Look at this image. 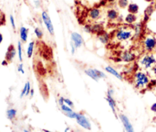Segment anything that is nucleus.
Returning a JSON list of instances; mask_svg holds the SVG:
<instances>
[{
    "label": "nucleus",
    "mask_w": 156,
    "mask_h": 132,
    "mask_svg": "<svg viewBox=\"0 0 156 132\" xmlns=\"http://www.w3.org/2000/svg\"><path fill=\"white\" fill-rule=\"evenodd\" d=\"M27 34L28 29L25 27H21L20 28V38L23 42H26L27 40Z\"/></svg>",
    "instance_id": "f3484780"
},
{
    "label": "nucleus",
    "mask_w": 156,
    "mask_h": 132,
    "mask_svg": "<svg viewBox=\"0 0 156 132\" xmlns=\"http://www.w3.org/2000/svg\"><path fill=\"white\" fill-rule=\"evenodd\" d=\"M42 19L43 21H44V23L45 26L47 28L48 32H49L51 35H54V25L52 24L51 19L50 18L49 15H48L46 11H43L42 12Z\"/></svg>",
    "instance_id": "0eeeda50"
},
{
    "label": "nucleus",
    "mask_w": 156,
    "mask_h": 132,
    "mask_svg": "<svg viewBox=\"0 0 156 132\" xmlns=\"http://www.w3.org/2000/svg\"><path fill=\"white\" fill-rule=\"evenodd\" d=\"M2 65H3V66H6L7 64H8V61H7L6 60H5V61H2Z\"/></svg>",
    "instance_id": "58836bf2"
},
{
    "label": "nucleus",
    "mask_w": 156,
    "mask_h": 132,
    "mask_svg": "<svg viewBox=\"0 0 156 132\" xmlns=\"http://www.w3.org/2000/svg\"><path fill=\"white\" fill-rule=\"evenodd\" d=\"M127 10L129 11V13L136 15V14L138 13L139 11L138 5L136 4V3H130L127 7Z\"/></svg>",
    "instance_id": "dca6fc26"
},
{
    "label": "nucleus",
    "mask_w": 156,
    "mask_h": 132,
    "mask_svg": "<svg viewBox=\"0 0 156 132\" xmlns=\"http://www.w3.org/2000/svg\"><path fill=\"white\" fill-rule=\"evenodd\" d=\"M64 103L66 104V105H68V106H69V107L73 106V102H72L69 99H64Z\"/></svg>",
    "instance_id": "c756f323"
},
{
    "label": "nucleus",
    "mask_w": 156,
    "mask_h": 132,
    "mask_svg": "<svg viewBox=\"0 0 156 132\" xmlns=\"http://www.w3.org/2000/svg\"><path fill=\"white\" fill-rule=\"evenodd\" d=\"M118 5L121 9H125L129 5V1L128 0H118Z\"/></svg>",
    "instance_id": "5701e85b"
},
{
    "label": "nucleus",
    "mask_w": 156,
    "mask_h": 132,
    "mask_svg": "<svg viewBox=\"0 0 156 132\" xmlns=\"http://www.w3.org/2000/svg\"><path fill=\"white\" fill-rule=\"evenodd\" d=\"M27 90V84L26 83V84L25 85V86H24V88H23L22 91H21V97H23L24 96H25V95H26Z\"/></svg>",
    "instance_id": "7c9ffc66"
},
{
    "label": "nucleus",
    "mask_w": 156,
    "mask_h": 132,
    "mask_svg": "<svg viewBox=\"0 0 156 132\" xmlns=\"http://www.w3.org/2000/svg\"><path fill=\"white\" fill-rule=\"evenodd\" d=\"M10 22H11V25L13 28V29H15V19H14V17L12 15H10Z\"/></svg>",
    "instance_id": "2f4dec72"
},
{
    "label": "nucleus",
    "mask_w": 156,
    "mask_h": 132,
    "mask_svg": "<svg viewBox=\"0 0 156 132\" xmlns=\"http://www.w3.org/2000/svg\"><path fill=\"white\" fill-rule=\"evenodd\" d=\"M121 59H122V61H125V62H131V61H134V59H135V54L129 51H126L122 54Z\"/></svg>",
    "instance_id": "9b49d317"
},
{
    "label": "nucleus",
    "mask_w": 156,
    "mask_h": 132,
    "mask_svg": "<svg viewBox=\"0 0 156 132\" xmlns=\"http://www.w3.org/2000/svg\"><path fill=\"white\" fill-rule=\"evenodd\" d=\"M59 104L61 105H62L63 104H65L64 103V98H62V97H60V99H59Z\"/></svg>",
    "instance_id": "e433bc0d"
},
{
    "label": "nucleus",
    "mask_w": 156,
    "mask_h": 132,
    "mask_svg": "<svg viewBox=\"0 0 156 132\" xmlns=\"http://www.w3.org/2000/svg\"><path fill=\"white\" fill-rule=\"evenodd\" d=\"M18 72H21V73L24 74L25 73V70H24V68H23V64H19L18 67Z\"/></svg>",
    "instance_id": "473e14b6"
},
{
    "label": "nucleus",
    "mask_w": 156,
    "mask_h": 132,
    "mask_svg": "<svg viewBox=\"0 0 156 132\" xmlns=\"http://www.w3.org/2000/svg\"><path fill=\"white\" fill-rule=\"evenodd\" d=\"M141 31H142V25L141 24H139V25H136V29H134V32H135V35L136 37H138L141 33Z\"/></svg>",
    "instance_id": "bb28decb"
},
{
    "label": "nucleus",
    "mask_w": 156,
    "mask_h": 132,
    "mask_svg": "<svg viewBox=\"0 0 156 132\" xmlns=\"http://www.w3.org/2000/svg\"><path fill=\"white\" fill-rule=\"evenodd\" d=\"M120 118H121V121L123 122V125L124 126L126 132H134L133 127L132 125V124L130 123L129 119L126 115H124V114H121Z\"/></svg>",
    "instance_id": "1a4fd4ad"
},
{
    "label": "nucleus",
    "mask_w": 156,
    "mask_h": 132,
    "mask_svg": "<svg viewBox=\"0 0 156 132\" xmlns=\"http://www.w3.org/2000/svg\"><path fill=\"white\" fill-rule=\"evenodd\" d=\"M133 36V33L132 30L121 28L116 33V39L119 41L129 40Z\"/></svg>",
    "instance_id": "20e7f679"
},
{
    "label": "nucleus",
    "mask_w": 156,
    "mask_h": 132,
    "mask_svg": "<svg viewBox=\"0 0 156 132\" xmlns=\"http://www.w3.org/2000/svg\"><path fill=\"white\" fill-rule=\"evenodd\" d=\"M156 65V54H145L139 61V66L145 70H150Z\"/></svg>",
    "instance_id": "f257e3e1"
},
{
    "label": "nucleus",
    "mask_w": 156,
    "mask_h": 132,
    "mask_svg": "<svg viewBox=\"0 0 156 132\" xmlns=\"http://www.w3.org/2000/svg\"><path fill=\"white\" fill-rule=\"evenodd\" d=\"M76 47H75V45H74V44L71 41V52H72V54H75V51H76Z\"/></svg>",
    "instance_id": "f704fd0d"
},
{
    "label": "nucleus",
    "mask_w": 156,
    "mask_h": 132,
    "mask_svg": "<svg viewBox=\"0 0 156 132\" xmlns=\"http://www.w3.org/2000/svg\"><path fill=\"white\" fill-rule=\"evenodd\" d=\"M99 40H100V42H102L103 44H106V43L108 42L109 40V36L107 34L103 33L101 34H100L99 36Z\"/></svg>",
    "instance_id": "aec40b11"
},
{
    "label": "nucleus",
    "mask_w": 156,
    "mask_h": 132,
    "mask_svg": "<svg viewBox=\"0 0 156 132\" xmlns=\"http://www.w3.org/2000/svg\"><path fill=\"white\" fill-rule=\"evenodd\" d=\"M2 40H3V37H2V34L0 33V44L2 42Z\"/></svg>",
    "instance_id": "ea45409f"
},
{
    "label": "nucleus",
    "mask_w": 156,
    "mask_h": 132,
    "mask_svg": "<svg viewBox=\"0 0 156 132\" xmlns=\"http://www.w3.org/2000/svg\"><path fill=\"white\" fill-rule=\"evenodd\" d=\"M34 33H35L36 36H37V38L38 39H41L43 38V32L40 28H36L35 29H34Z\"/></svg>",
    "instance_id": "a878e982"
},
{
    "label": "nucleus",
    "mask_w": 156,
    "mask_h": 132,
    "mask_svg": "<svg viewBox=\"0 0 156 132\" xmlns=\"http://www.w3.org/2000/svg\"><path fill=\"white\" fill-rule=\"evenodd\" d=\"M105 70L107 72V73H109L110 74H111L114 76H115L116 78H117L120 80H122L123 79V76H121V74H120L118 72L116 71V69H114L113 67H110V66H107V67H105Z\"/></svg>",
    "instance_id": "ddd939ff"
},
{
    "label": "nucleus",
    "mask_w": 156,
    "mask_h": 132,
    "mask_svg": "<svg viewBox=\"0 0 156 132\" xmlns=\"http://www.w3.org/2000/svg\"><path fill=\"white\" fill-rule=\"evenodd\" d=\"M2 14L0 12V25H1V22H2Z\"/></svg>",
    "instance_id": "a19ab883"
},
{
    "label": "nucleus",
    "mask_w": 156,
    "mask_h": 132,
    "mask_svg": "<svg viewBox=\"0 0 156 132\" xmlns=\"http://www.w3.org/2000/svg\"><path fill=\"white\" fill-rule=\"evenodd\" d=\"M65 114H66L67 117L70 118V119H76V114H77V113H76V112H74L73 111H72V112H68V113H66Z\"/></svg>",
    "instance_id": "c85d7f7f"
},
{
    "label": "nucleus",
    "mask_w": 156,
    "mask_h": 132,
    "mask_svg": "<svg viewBox=\"0 0 156 132\" xmlns=\"http://www.w3.org/2000/svg\"><path fill=\"white\" fill-rule=\"evenodd\" d=\"M71 40L72 42L73 43L76 48H79L82 47V45L83 44V38L81 36L80 34L77 33V32H72L71 34Z\"/></svg>",
    "instance_id": "6e6552de"
},
{
    "label": "nucleus",
    "mask_w": 156,
    "mask_h": 132,
    "mask_svg": "<svg viewBox=\"0 0 156 132\" xmlns=\"http://www.w3.org/2000/svg\"><path fill=\"white\" fill-rule=\"evenodd\" d=\"M153 6H154V9L156 10V2H155V4H154V5H153Z\"/></svg>",
    "instance_id": "c03bdc74"
},
{
    "label": "nucleus",
    "mask_w": 156,
    "mask_h": 132,
    "mask_svg": "<svg viewBox=\"0 0 156 132\" xmlns=\"http://www.w3.org/2000/svg\"><path fill=\"white\" fill-rule=\"evenodd\" d=\"M106 100L107 101V102L109 104L110 107L111 108L112 111L114 112V114L116 116V102L114 99H113L112 96H110V95H107V98H106Z\"/></svg>",
    "instance_id": "4468645a"
},
{
    "label": "nucleus",
    "mask_w": 156,
    "mask_h": 132,
    "mask_svg": "<svg viewBox=\"0 0 156 132\" xmlns=\"http://www.w3.org/2000/svg\"><path fill=\"white\" fill-rule=\"evenodd\" d=\"M150 77L146 73L143 71L137 72L134 76V84L136 89L142 90L149 84Z\"/></svg>",
    "instance_id": "f03ea898"
},
{
    "label": "nucleus",
    "mask_w": 156,
    "mask_h": 132,
    "mask_svg": "<svg viewBox=\"0 0 156 132\" xmlns=\"http://www.w3.org/2000/svg\"><path fill=\"white\" fill-rule=\"evenodd\" d=\"M16 55V51L13 45H10L8 48V51L6 52V54H5V60H6L8 62H10L14 59V57H15Z\"/></svg>",
    "instance_id": "9d476101"
},
{
    "label": "nucleus",
    "mask_w": 156,
    "mask_h": 132,
    "mask_svg": "<svg viewBox=\"0 0 156 132\" xmlns=\"http://www.w3.org/2000/svg\"><path fill=\"white\" fill-rule=\"evenodd\" d=\"M18 58H19V61H22L23 57H22V47H21V42L18 43Z\"/></svg>",
    "instance_id": "b1692460"
},
{
    "label": "nucleus",
    "mask_w": 156,
    "mask_h": 132,
    "mask_svg": "<svg viewBox=\"0 0 156 132\" xmlns=\"http://www.w3.org/2000/svg\"><path fill=\"white\" fill-rule=\"evenodd\" d=\"M27 92H26V95L25 96H27V95L30 94V92H31V83H30V82H27Z\"/></svg>",
    "instance_id": "72a5a7b5"
},
{
    "label": "nucleus",
    "mask_w": 156,
    "mask_h": 132,
    "mask_svg": "<svg viewBox=\"0 0 156 132\" xmlns=\"http://www.w3.org/2000/svg\"><path fill=\"white\" fill-rule=\"evenodd\" d=\"M24 132H30V131H27V130H25L24 131Z\"/></svg>",
    "instance_id": "49530a36"
},
{
    "label": "nucleus",
    "mask_w": 156,
    "mask_h": 132,
    "mask_svg": "<svg viewBox=\"0 0 156 132\" xmlns=\"http://www.w3.org/2000/svg\"><path fill=\"white\" fill-rule=\"evenodd\" d=\"M33 48H34V42H33V41H31V42L29 43L27 50V55L28 58H31V57H32V55H33Z\"/></svg>",
    "instance_id": "6ab92c4d"
},
{
    "label": "nucleus",
    "mask_w": 156,
    "mask_h": 132,
    "mask_svg": "<svg viewBox=\"0 0 156 132\" xmlns=\"http://www.w3.org/2000/svg\"><path fill=\"white\" fill-rule=\"evenodd\" d=\"M103 30V26L100 25H94V26H92V32H94V33H100L102 32Z\"/></svg>",
    "instance_id": "4be33fe9"
},
{
    "label": "nucleus",
    "mask_w": 156,
    "mask_h": 132,
    "mask_svg": "<svg viewBox=\"0 0 156 132\" xmlns=\"http://www.w3.org/2000/svg\"><path fill=\"white\" fill-rule=\"evenodd\" d=\"M136 19H137V18H136V15L129 13L127 16H126V18H125V22H126L127 24H133V23L136 21Z\"/></svg>",
    "instance_id": "a211bd4d"
},
{
    "label": "nucleus",
    "mask_w": 156,
    "mask_h": 132,
    "mask_svg": "<svg viewBox=\"0 0 156 132\" xmlns=\"http://www.w3.org/2000/svg\"><path fill=\"white\" fill-rule=\"evenodd\" d=\"M61 109H62V111L64 112L65 114L68 113V112H72V109L71 108L68 106L67 105H66V104H63L62 105H61Z\"/></svg>",
    "instance_id": "393cba45"
},
{
    "label": "nucleus",
    "mask_w": 156,
    "mask_h": 132,
    "mask_svg": "<svg viewBox=\"0 0 156 132\" xmlns=\"http://www.w3.org/2000/svg\"><path fill=\"white\" fill-rule=\"evenodd\" d=\"M88 17L92 20H97L100 17V11L98 9H92L88 12Z\"/></svg>",
    "instance_id": "f8f14e48"
},
{
    "label": "nucleus",
    "mask_w": 156,
    "mask_h": 132,
    "mask_svg": "<svg viewBox=\"0 0 156 132\" xmlns=\"http://www.w3.org/2000/svg\"><path fill=\"white\" fill-rule=\"evenodd\" d=\"M154 9H155L154 6H149L147 9H146V10H145V15H147L150 16L152 14L153 11H154Z\"/></svg>",
    "instance_id": "cd10ccee"
},
{
    "label": "nucleus",
    "mask_w": 156,
    "mask_h": 132,
    "mask_svg": "<svg viewBox=\"0 0 156 132\" xmlns=\"http://www.w3.org/2000/svg\"><path fill=\"white\" fill-rule=\"evenodd\" d=\"M33 93H34V92H33V90H31V92H30V94H31V96H33Z\"/></svg>",
    "instance_id": "79ce46f5"
},
{
    "label": "nucleus",
    "mask_w": 156,
    "mask_h": 132,
    "mask_svg": "<svg viewBox=\"0 0 156 132\" xmlns=\"http://www.w3.org/2000/svg\"><path fill=\"white\" fill-rule=\"evenodd\" d=\"M151 72H152V76H155V77H156V65L155 66V67H153L152 69H151Z\"/></svg>",
    "instance_id": "c9c22d12"
},
{
    "label": "nucleus",
    "mask_w": 156,
    "mask_h": 132,
    "mask_svg": "<svg viewBox=\"0 0 156 132\" xmlns=\"http://www.w3.org/2000/svg\"><path fill=\"white\" fill-rule=\"evenodd\" d=\"M85 73L94 81H98L100 79L106 78L107 76L104 73H103L100 70L97 69H88L85 70Z\"/></svg>",
    "instance_id": "39448f33"
},
{
    "label": "nucleus",
    "mask_w": 156,
    "mask_h": 132,
    "mask_svg": "<svg viewBox=\"0 0 156 132\" xmlns=\"http://www.w3.org/2000/svg\"><path fill=\"white\" fill-rule=\"evenodd\" d=\"M44 132H51V131H47V130H44Z\"/></svg>",
    "instance_id": "a18cd8bd"
},
{
    "label": "nucleus",
    "mask_w": 156,
    "mask_h": 132,
    "mask_svg": "<svg viewBox=\"0 0 156 132\" xmlns=\"http://www.w3.org/2000/svg\"><path fill=\"white\" fill-rule=\"evenodd\" d=\"M151 110H152V112H156V103H154V104L152 105V107H151Z\"/></svg>",
    "instance_id": "4c0bfd02"
},
{
    "label": "nucleus",
    "mask_w": 156,
    "mask_h": 132,
    "mask_svg": "<svg viewBox=\"0 0 156 132\" xmlns=\"http://www.w3.org/2000/svg\"><path fill=\"white\" fill-rule=\"evenodd\" d=\"M144 48L147 52H152L156 49V38L152 35H149L143 41Z\"/></svg>",
    "instance_id": "7ed1b4c3"
},
{
    "label": "nucleus",
    "mask_w": 156,
    "mask_h": 132,
    "mask_svg": "<svg viewBox=\"0 0 156 132\" xmlns=\"http://www.w3.org/2000/svg\"><path fill=\"white\" fill-rule=\"evenodd\" d=\"M16 114H17V111L15 109H13V108H11V109L7 111V116L11 120L16 116Z\"/></svg>",
    "instance_id": "412c9836"
},
{
    "label": "nucleus",
    "mask_w": 156,
    "mask_h": 132,
    "mask_svg": "<svg viewBox=\"0 0 156 132\" xmlns=\"http://www.w3.org/2000/svg\"><path fill=\"white\" fill-rule=\"evenodd\" d=\"M145 1H146V2H153L154 0H145Z\"/></svg>",
    "instance_id": "37998d69"
},
{
    "label": "nucleus",
    "mask_w": 156,
    "mask_h": 132,
    "mask_svg": "<svg viewBox=\"0 0 156 132\" xmlns=\"http://www.w3.org/2000/svg\"><path fill=\"white\" fill-rule=\"evenodd\" d=\"M76 119V121H77V123H78L81 127H82L83 128L87 129V130H91L92 126H91L90 121H88V119L84 114H81V113H77Z\"/></svg>",
    "instance_id": "423d86ee"
},
{
    "label": "nucleus",
    "mask_w": 156,
    "mask_h": 132,
    "mask_svg": "<svg viewBox=\"0 0 156 132\" xmlns=\"http://www.w3.org/2000/svg\"><path fill=\"white\" fill-rule=\"evenodd\" d=\"M107 17L110 20H115L118 17V12L115 9H110V10L107 11Z\"/></svg>",
    "instance_id": "2eb2a0df"
}]
</instances>
